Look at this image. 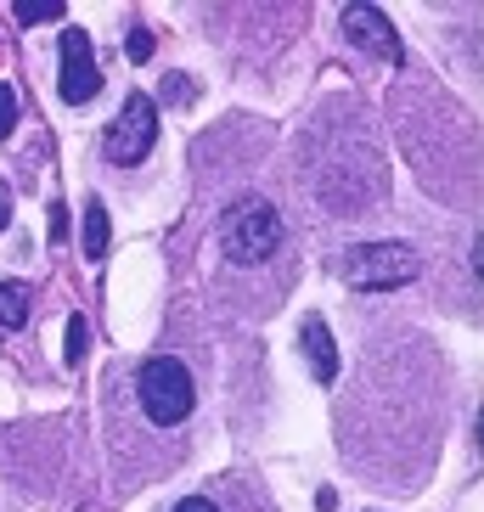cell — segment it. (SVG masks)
Listing matches in <instances>:
<instances>
[{"instance_id":"8","label":"cell","mask_w":484,"mask_h":512,"mask_svg":"<svg viewBox=\"0 0 484 512\" xmlns=\"http://www.w3.org/2000/svg\"><path fill=\"white\" fill-rule=\"evenodd\" d=\"M299 349H304V361H310V372H316V383H333L338 377V349H333V332H327L321 316H304Z\"/></svg>"},{"instance_id":"5","label":"cell","mask_w":484,"mask_h":512,"mask_svg":"<svg viewBox=\"0 0 484 512\" xmlns=\"http://www.w3.org/2000/svg\"><path fill=\"white\" fill-rule=\"evenodd\" d=\"M169 512H276V501L265 496V484L248 473H214L197 490H186Z\"/></svg>"},{"instance_id":"9","label":"cell","mask_w":484,"mask_h":512,"mask_svg":"<svg viewBox=\"0 0 484 512\" xmlns=\"http://www.w3.org/2000/svg\"><path fill=\"white\" fill-rule=\"evenodd\" d=\"M29 321V287L23 282H0V327L17 332Z\"/></svg>"},{"instance_id":"15","label":"cell","mask_w":484,"mask_h":512,"mask_svg":"<svg viewBox=\"0 0 484 512\" xmlns=\"http://www.w3.org/2000/svg\"><path fill=\"white\" fill-rule=\"evenodd\" d=\"M12 226V192H6V186H0V231Z\"/></svg>"},{"instance_id":"10","label":"cell","mask_w":484,"mask_h":512,"mask_svg":"<svg viewBox=\"0 0 484 512\" xmlns=\"http://www.w3.org/2000/svg\"><path fill=\"white\" fill-rule=\"evenodd\" d=\"M107 254V209L91 197V209H85V259H102Z\"/></svg>"},{"instance_id":"11","label":"cell","mask_w":484,"mask_h":512,"mask_svg":"<svg viewBox=\"0 0 484 512\" xmlns=\"http://www.w3.org/2000/svg\"><path fill=\"white\" fill-rule=\"evenodd\" d=\"M17 17H23V23H40V17H62V0H17Z\"/></svg>"},{"instance_id":"12","label":"cell","mask_w":484,"mask_h":512,"mask_svg":"<svg viewBox=\"0 0 484 512\" xmlns=\"http://www.w3.org/2000/svg\"><path fill=\"white\" fill-rule=\"evenodd\" d=\"M85 332H91V327H85V316H74V321H68V366H79V361H85Z\"/></svg>"},{"instance_id":"2","label":"cell","mask_w":484,"mask_h":512,"mask_svg":"<svg viewBox=\"0 0 484 512\" xmlns=\"http://www.w3.org/2000/svg\"><path fill=\"white\" fill-rule=\"evenodd\" d=\"M214 265H220V299L242 316H265L288 299L299 276V248L288 237V220L271 197H237L214 226Z\"/></svg>"},{"instance_id":"7","label":"cell","mask_w":484,"mask_h":512,"mask_svg":"<svg viewBox=\"0 0 484 512\" xmlns=\"http://www.w3.org/2000/svg\"><path fill=\"white\" fill-rule=\"evenodd\" d=\"M344 34H349V46H361L366 57L406 62V51H400V34H394V23L378 12V6H349V12H344Z\"/></svg>"},{"instance_id":"14","label":"cell","mask_w":484,"mask_h":512,"mask_svg":"<svg viewBox=\"0 0 484 512\" xmlns=\"http://www.w3.org/2000/svg\"><path fill=\"white\" fill-rule=\"evenodd\" d=\"M124 51H130V57H147V51H152V40H147V34H130V40H124Z\"/></svg>"},{"instance_id":"1","label":"cell","mask_w":484,"mask_h":512,"mask_svg":"<svg viewBox=\"0 0 484 512\" xmlns=\"http://www.w3.org/2000/svg\"><path fill=\"white\" fill-rule=\"evenodd\" d=\"M102 428L124 484L169 479L186 462L197 434L192 366L181 355H169V349H152L141 361L113 366L102 389Z\"/></svg>"},{"instance_id":"3","label":"cell","mask_w":484,"mask_h":512,"mask_svg":"<svg viewBox=\"0 0 484 512\" xmlns=\"http://www.w3.org/2000/svg\"><path fill=\"white\" fill-rule=\"evenodd\" d=\"M333 271L361 293H389V287H406L417 276V248L411 242H361V248L338 254Z\"/></svg>"},{"instance_id":"13","label":"cell","mask_w":484,"mask_h":512,"mask_svg":"<svg viewBox=\"0 0 484 512\" xmlns=\"http://www.w3.org/2000/svg\"><path fill=\"white\" fill-rule=\"evenodd\" d=\"M12 124H17V91L0 85V136H12Z\"/></svg>"},{"instance_id":"6","label":"cell","mask_w":484,"mask_h":512,"mask_svg":"<svg viewBox=\"0 0 484 512\" xmlns=\"http://www.w3.org/2000/svg\"><path fill=\"white\" fill-rule=\"evenodd\" d=\"M96 91H102V74H96L91 34H85V29H62V79H57V96L68 107H85Z\"/></svg>"},{"instance_id":"4","label":"cell","mask_w":484,"mask_h":512,"mask_svg":"<svg viewBox=\"0 0 484 512\" xmlns=\"http://www.w3.org/2000/svg\"><path fill=\"white\" fill-rule=\"evenodd\" d=\"M152 141H158V107H152V96H141V91L124 96L119 119L107 124V136H102V158L113 169H130L152 152Z\"/></svg>"}]
</instances>
